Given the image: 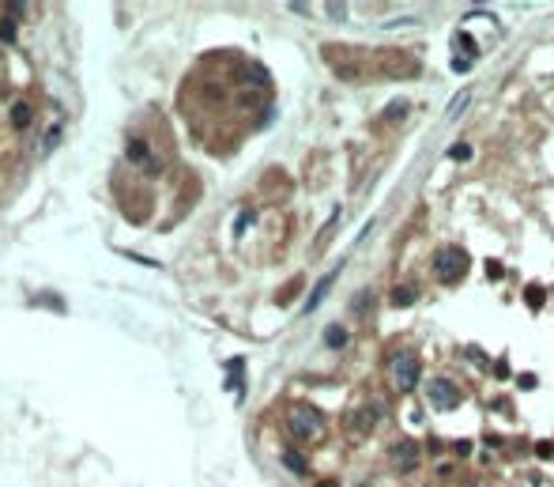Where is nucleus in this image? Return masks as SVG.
<instances>
[{"label": "nucleus", "mask_w": 554, "mask_h": 487, "mask_svg": "<svg viewBox=\"0 0 554 487\" xmlns=\"http://www.w3.org/2000/svg\"><path fill=\"white\" fill-rule=\"evenodd\" d=\"M287 423H291V435L298 438V442H317V438L325 435V416H320L313 404H294Z\"/></svg>", "instance_id": "obj_1"}, {"label": "nucleus", "mask_w": 554, "mask_h": 487, "mask_svg": "<svg viewBox=\"0 0 554 487\" xmlns=\"http://www.w3.org/2000/svg\"><path fill=\"white\" fill-rule=\"evenodd\" d=\"M419 374H422V366H419V355H415V351H400V355L389 363V378H392V386H396L400 393H407V389L419 381Z\"/></svg>", "instance_id": "obj_2"}, {"label": "nucleus", "mask_w": 554, "mask_h": 487, "mask_svg": "<svg viewBox=\"0 0 554 487\" xmlns=\"http://www.w3.org/2000/svg\"><path fill=\"white\" fill-rule=\"evenodd\" d=\"M464 268H468V253L464 250H441L438 257H433V276H438L441 284H456V279L464 276Z\"/></svg>", "instance_id": "obj_3"}, {"label": "nucleus", "mask_w": 554, "mask_h": 487, "mask_svg": "<svg viewBox=\"0 0 554 487\" xmlns=\"http://www.w3.org/2000/svg\"><path fill=\"white\" fill-rule=\"evenodd\" d=\"M427 397H430V404H438V408H456V404H460V389H456L449 378H430Z\"/></svg>", "instance_id": "obj_4"}, {"label": "nucleus", "mask_w": 554, "mask_h": 487, "mask_svg": "<svg viewBox=\"0 0 554 487\" xmlns=\"http://www.w3.org/2000/svg\"><path fill=\"white\" fill-rule=\"evenodd\" d=\"M392 461H396V468L400 473H411L415 465H419V446L411 442V438H404V442L392 450Z\"/></svg>", "instance_id": "obj_5"}, {"label": "nucleus", "mask_w": 554, "mask_h": 487, "mask_svg": "<svg viewBox=\"0 0 554 487\" xmlns=\"http://www.w3.org/2000/svg\"><path fill=\"white\" fill-rule=\"evenodd\" d=\"M373 419H377V412L369 408V404H362L358 412H351V419H347V430L351 435H366L369 427H373Z\"/></svg>", "instance_id": "obj_6"}, {"label": "nucleus", "mask_w": 554, "mask_h": 487, "mask_svg": "<svg viewBox=\"0 0 554 487\" xmlns=\"http://www.w3.org/2000/svg\"><path fill=\"white\" fill-rule=\"evenodd\" d=\"M332 279H336V272H328L325 279H320V284H317V291H313V295H309V302H306V310H317V302H320V299H325V295H328V287H332Z\"/></svg>", "instance_id": "obj_7"}, {"label": "nucleus", "mask_w": 554, "mask_h": 487, "mask_svg": "<svg viewBox=\"0 0 554 487\" xmlns=\"http://www.w3.org/2000/svg\"><path fill=\"white\" fill-rule=\"evenodd\" d=\"M283 461H287V468H291L294 476H302V473H306V457H302L298 450H283Z\"/></svg>", "instance_id": "obj_8"}, {"label": "nucleus", "mask_w": 554, "mask_h": 487, "mask_svg": "<svg viewBox=\"0 0 554 487\" xmlns=\"http://www.w3.org/2000/svg\"><path fill=\"white\" fill-rule=\"evenodd\" d=\"M325 344L328 348H343V344H347V332H343L340 325H328V329H325Z\"/></svg>", "instance_id": "obj_9"}, {"label": "nucleus", "mask_w": 554, "mask_h": 487, "mask_svg": "<svg viewBox=\"0 0 554 487\" xmlns=\"http://www.w3.org/2000/svg\"><path fill=\"white\" fill-rule=\"evenodd\" d=\"M415 299H419L415 287H396V291H392V302H396V306H411Z\"/></svg>", "instance_id": "obj_10"}, {"label": "nucleus", "mask_w": 554, "mask_h": 487, "mask_svg": "<svg viewBox=\"0 0 554 487\" xmlns=\"http://www.w3.org/2000/svg\"><path fill=\"white\" fill-rule=\"evenodd\" d=\"M366 306H373V291H358L355 299H351V310H355L358 317L366 314Z\"/></svg>", "instance_id": "obj_11"}, {"label": "nucleus", "mask_w": 554, "mask_h": 487, "mask_svg": "<svg viewBox=\"0 0 554 487\" xmlns=\"http://www.w3.org/2000/svg\"><path fill=\"white\" fill-rule=\"evenodd\" d=\"M12 121L19 125V129H27V125H30V106H27V102H19V106L12 110Z\"/></svg>", "instance_id": "obj_12"}, {"label": "nucleus", "mask_w": 554, "mask_h": 487, "mask_svg": "<svg viewBox=\"0 0 554 487\" xmlns=\"http://www.w3.org/2000/svg\"><path fill=\"white\" fill-rule=\"evenodd\" d=\"M404 114H407V106H404V102H396V106L384 110V121H396V117H404Z\"/></svg>", "instance_id": "obj_13"}, {"label": "nucleus", "mask_w": 554, "mask_h": 487, "mask_svg": "<svg viewBox=\"0 0 554 487\" xmlns=\"http://www.w3.org/2000/svg\"><path fill=\"white\" fill-rule=\"evenodd\" d=\"M449 155H453V159H468V155H471V148H464V143H456V148L449 151Z\"/></svg>", "instance_id": "obj_14"}, {"label": "nucleus", "mask_w": 554, "mask_h": 487, "mask_svg": "<svg viewBox=\"0 0 554 487\" xmlns=\"http://www.w3.org/2000/svg\"><path fill=\"white\" fill-rule=\"evenodd\" d=\"M320 487H336V484H320Z\"/></svg>", "instance_id": "obj_15"}]
</instances>
